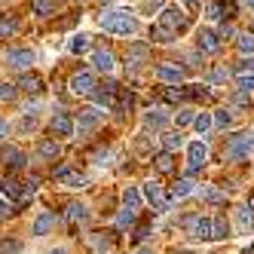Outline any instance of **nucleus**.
I'll return each instance as SVG.
<instances>
[{
  "label": "nucleus",
  "mask_w": 254,
  "mask_h": 254,
  "mask_svg": "<svg viewBox=\"0 0 254 254\" xmlns=\"http://www.w3.org/2000/svg\"><path fill=\"white\" fill-rule=\"evenodd\" d=\"M251 153H254V138L251 135H233L230 144L224 147V159H230V162H242Z\"/></svg>",
  "instance_id": "nucleus-1"
},
{
  "label": "nucleus",
  "mask_w": 254,
  "mask_h": 254,
  "mask_svg": "<svg viewBox=\"0 0 254 254\" xmlns=\"http://www.w3.org/2000/svg\"><path fill=\"white\" fill-rule=\"evenodd\" d=\"M98 25H101L104 31H111V34H132V31L138 28L129 12H104L101 19H98Z\"/></svg>",
  "instance_id": "nucleus-2"
},
{
  "label": "nucleus",
  "mask_w": 254,
  "mask_h": 254,
  "mask_svg": "<svg viewBox=\"0 0 254 254\" xmlns=\"http://www.w3.org/2000/svg\"><path fill=\"white\" fill-rule=\"evenodd\" d=\"M184 230L193 236V239H202V242H211V221L202 214H187L184 217Z\"/></svg>",
  "instance_id": "nucleus-3"
},
{
  "label": "nucleus",
  "mask_w": 254,
  "mask_h": 254,
  "mask_svg": "<svg viewBox=\"0 0 254 254\" xmlns=\"http://www.w3.org/2000/svg\"><path fill=\"white\" fill-rule=\"evenodd\" d=\"M205 156H208L205 144H202V141H193L190 147H187V178H193L199 169L205 166Z\"/></svg>",
  "instance_id": "nucleus-4"
},
{
  "label": "nucleus",
  "mask_w": 254,
  "mask_h": 254,
  "mask_svg": "<svg viewBox=\"0 0 254 254\" xmlns=\"http://www.w3.org/2000/svg\"><path fill=\"white\" fill-rule=\"evenodd\" d=\"M144 199H147L156 211H169V208H172V199L162 196V187L153 184V181H150V184H144Z\"/></svg>",
  "instance_id": "nucleus-5"
},
{
  "label": "nucleus",
  "mask_w": 254,
  "mask_h": 254,
  "mask_svg": "<svg viewBox=\"0 0 254 254\" xmlns=\"http://www.w3.org/2000/svg\"><path fill=\"white\" fill-rule=\"evenodd\" d=\"M49 129H52V135H59V138H70V135H74V120H70V114L62 111V114L52 117Z\"/></svg>",
  "instance_id": "nucleus-6"
},
{
  "label": "nucleus",
  "mask_w": 254,
  "mask_h": 254,
  "mask_svg": "<svg viewBox=\"0 0 254 254\" xmlns=\"http://www.w3.org/2000/svg\"><path fill=\"white\" fill-rule=\"evenodd\" d=\"M70 92H74V95H92L95 92V77L89 74V70L77 74L74 80H70Z\"/></svg>",
  "instance_id": "nucleus-7"
},
{
  "label": "nucleus",
  "mask_w": 254,
  "mask_h": 254,
  "mask_svg": "<svg viewBox=\"0 0 254 254\" xmlns=\"http://www.w3.org/2000/svg\"><path fill=\"white\" fill-rule=\"evenodd\" d=\"M162 28H169L172 34H175V31H181V28H187V15L181 12L178 6H172V9L162 12Z\"/></svg>",
  "instance_id": "nucleus-8"
},
{
  "label": "nucleus",
  "mask_w": 254,
  "mask_h": 254,
  "mask_svg": "<svg viewBox=\"0 0 254 254\" xmlns=\"http://www.w3.org/2000/svg\"><path fill=\"white\" fill-rule=\"evenodd\" d=\"M34 59H37V56H34V49H9L6 52V62L15 64V67H31Z\"/></svg>",
  "instance_id": "nucleus-9"
},
{
  "label": "nucleus",
  "mask_w": 254,
  "mask_h": 254,
  "mask_svg": "<svg viewBox=\"0 0 254 254\" xmlns=\"http://www.w3.org/2000/svg\"><path fill=\"white\" fill-rule=\"evenodd\" d=\"M156 80H162V83H181L184 80V70L181 67H175V64H156Z\"/></svg>",
  "instance_id": "nucleus-10"
},
{
  "label": "nucleus",
  "mask_w": 254,
  "mask_h": 254,
  "mask_svg": "<svg viewBox=\"0 0 254 254\" xmlns=\"http://www.w3.org/2000/svg\"><path fill=\"white\" fill-rule=\"evenodd\" d=\"M101 120H104V117H101L98 111H92V107H89V111H83V114H80V135H89Z\"/></svg>",
  "instance_id": "nucleus-11"
},
{
  "label": "nucleus",
  "mask_w": 254,
  "mask_h": 254,
  "mask_svg": "<svg viewBox=\"0 0 254 254\" xmlns=\"http://www.w3.org/2000/svg\"><path fill=\"white\" fill-rule=\"evenodd\" d=\"M52 227H56V214H52V211H43L40 217H37V221H34V236H46Z\"/></svg>",
  "instance_id": "nucleus-12"
},
{
  "label": "nucleus",
  "mask_w": 254,
  "mask_h": 254,
  "mask_svg": "<svg viewBox=\"0 0 254 254\" xmlns=\"http://www.w3.org/2000/svg\"><path fill=\"white\" fill-rule=\"evenodd\" d=\"M3 162H6L12 172H19V169H25V162H28V159H25V153H22V150L6 147V150H3Z\"/></svg>",
  "instance_id": "nucleus-13"
},
{
  "label": "nucleus",
  "mask_w": 254,
  "mask_h": 254,
  "mask_svg": "<svg viewBox=\"0 0 254 254\" xmlns=\"http://www.w3.org/2000/svg\"><path fill=\"white\" fill-rule=\"evenodd\" d=\"M236 221H239V230H242V233H254V211H251L248 205L236 208Z\"/></svg>",
  "instance_id": "nucleus-14"
},
{
  "label": "nucleus",
  "mask_w": 254,
  "mask_h": 254,
  "mask_svg": "<svg viewBox=\"0 0 254 254\" xmlns=\"http://www.w3.org/2000/svg\"><path fill=\"white\" fill-rule=\"evenodd\" d=\"M92 64L98 70H104V74H107V70H114V52L111 49H98L95 56H92Z\"/></svg>",
  "instance_id": "nucleus-15"
},
{
  "label": "nucleus",
  "mask_w": 254,
  "mask_h": 254,
  "mask_svg": "<svg viewBox=\"0 0 254 254\" xmlns=\"http://www.w3.org/2000/svg\"><path fill=\"white\" fill-rule=\"evenodd\" d=\"M193 187H196V184H193V178H187V175H184V178H178V181H175L172 196H175V199H184V196H190V193H193Z\"/></svg>",
  "instance_id": "nucleus-16"
},
{
  "label": "nucleus",
  "mask_w": 254,
  "mask_h": 254,
  "mask_svg": "<svg viewBox=\"0 0 254 254\" xmlns=\"http://www.w3.org/2000/svg\"><path fill=\"white\" fill-rule=\"evenodd\" d=\"M199 49L217 52V49H221V43H217V34H211V31H199Z\"/></svg>",
  "instance_id": "nucleus-17"
},
{
  "label": "nucleus",
  "mask_w": 254,
  "mask_h": 254,
  "mask_svg": "<svg viewBox=\"0 0 254 254\" xmlns=\"http://www.w3.org/2000/svg\"><path fill=\"white\" fill-rule=\"evenodd\" d=\"M227 236H230L227 221H224V217H214V221H211V242H221V239H227Z\"/></svg>",
  "instance_id": "nucleus-18"
},
{
  "label": "nucleus",
  "mask_w": 254,
  "mask_h": 254,
  "mask_svg": "<svg viewBox=\"0 0 254 254\" xmlns=\"http://www.w3.org/2000/svg\"><path fill=\"white\" fill-rule=\"evenodd\" d=\"M64 217H67L70 224H83V221H86V205L70 202V205H67V211H64Z\"/></svg>",
  "instance_id": "nucleus-19"
},
{
  "label": "nucleus",
  "mask_w": 254,
  "mask_h": 254,
  "mask_svg": "<svg viewBox=\"0 0 254 254\" xmlns=\"http://www.w3.org/2000/svg\"><path fill=\"white\" fill-rule=\"evenodd\" d=\"M144 123H147V129H162V126L169 123V117H166V114H159V111H150L147 117H144Z\"/></svg>",
  "instance_id": "nucleus-20"
},
{
  "label": "nucleus",
  "mask_w": 254,
  "mask_h": 254,
  "mask_svg": "<svg viewBox=\"0 0 254 254\" xmlns=\"http://www.w3.org/2000/svg\"><path fill=\"white\" fill-rule=\"evenodd\" d=\"M153 162H156V169H159L162 175H169V172L175 169V159H172V153H166V150H162V153H159Z\"/></svg>",
  "instance_id": "nucleus-21"
},
{
  "label": "nucleus",
  "mask_w": 254,
  "mask_h": 254,
  "mask_svg": "<svg viewBox=\"0 0 254 254\" xmlns=\"http://www.w3.org/2000/svg\"><path fill=\"white\" fill-rule=\"evenodd\" d=\"M123 202H126V208H132V211H138V205H141V193L135 190V187H129L123 193Z\"/></svg>",
  "instance_id": "nucleus-22"
},
{
  "label": "nucleus",
  "mask_w": 254,
  "mask_h": 254,
  "mask_svg": "<svg viewBox=\"0 0 254 254\" xmlns=\"http://www.w3.org/2000/svg\"><path fill=\"white\" fill-rule=\"evenodd\" d=\"M0 193H6V196H19V199L25 196V190L15 184V181H9V178H6V181H0Z\"/></svg>",
  "instance_id": "nucleus-23"
},
{
  "label": "nucleus",
  "mask_w": 254,
  "mask_h": 254,
  "mask_svg": "<svg viewBox=\"0 0 254 254\" xmlns=\"http://www.w3.org/2000/svg\"><path fill=\"white\" fill-rule=\"evenodd\" d=\"M150 37H153L156 43H169V40L175 37V34H172L169 28H162V25H156V28H150Z\"/></svg>",
  "instance_id": "nucleus-24"
},
{
  "label": "nucleus",
  "mask_w": 254,
  "mask_h": 254,
  "mask_svg": "<svg viewBox=\"0 0 254 254\" xmlns=\"http://www.w3.org/2000/svg\"><path fill=\"white\" fill-rule=\"evenodd\" d=\"M37 150H40V156H46V159H56V156H59V144H56V141H40Z\"/></svg>",
  "instance_id": "nucleus-25"
},
{
  "label": "nucleus",
  "mask_w": 254,
  "mask_h": 254,
  "mask_svg": "<svg viewBox=\"0 0 254 254\" xmlns=\"http://www.w3.org/2000/svg\"><path fill=\"white\" fill-rule=\"evenodd\" d=\"M89 245H92L95 251H104V248H111V239H107L104 233H92L89 236Z\"/></svg>",
  "instance_id": "nucleus-26"
},
{
  "label": "nucleus",
  "mask_w": 254,
  "mask_h": 254,
  "mask_svg": "<svg viewBox=\"0 0 254 254\" xmlns=\"http://www.w3.org/2000/svg\"><path fill=\"white\" fill-rule=\"evenodd\" d=\"M19 86L25 89V92H40V80L34 77V74H25V77L19 80Z\"/></svg>",
  "instance_id": "nucleus-27"
},
{
  "label": "nucleus",
  "mask_w": 254,
  "mask_h": 254,
  "mask_svg": "<svg viewBox=\"0 0 254 254\" xmlns=\"http://www.w3.org/2000/svg\"><path fill=\"white\" fill-rule=\"evenodd\" d=\"M135 217H138V211H132V208H123V214H120V230H126V227H132L135 224Z\"/></svg>",
  "instance_id": "nucleus-28"
},
{
  "label": "nucleus",
  "mask_w": 254,
  "mask_h": 254,
  "mask_svg": "<svg viewBox=\"0 0 254 254\" xmlns=\"http://www.w3.org/2000/svg\"><path fill=\"white\" fill-rule=\"evenodd\" d=\"M202 196L208 199V202H227V193H224V190H214V187H205Z\"/></svg>",
  "instance_id": "nucleus-29"
},
{
  "label": "nucleus",
  "mask_w": 254,
  "mask_h": 254,
  "mask_svg": "<svg viewBox=\"0 0 254 254\" xmlns=\"http://www.w3.org/2000/svg\"><path fill=\"white\" fill-rule=\"evenodd\" d=\"M144 56H147V46H144V43H138V46H132V52H129V64L135 67Z\"/></svg>",
  "instance_id": "nucleus-30"
},
{
  "label": "nucleus",
  "mask_w": 254,
  "mask_h": 254,
  "mask_svg": "<svg viewBox=\"0 0 254 254\" xmlns=\"http://www.w3.org/2000/svg\"><path fill=\"white\" fill-rule=\"evenodd\" d=\"M162 147H166V153H175L178 147H181V135H166V138H162Z\"/></svg>",
  "instance_id": "nucleus-31"
},
{
  "label": "nucleus",
  "mask_w": 254,
  "mask_h": 254,
  "mask_svg": "<svg viewBox=\"0 0 254 254\" xmlns=\"http://www.w3.org/2000/svg\"><path fill=\"white\" fill-rule=\"evenodd\" d=\"M52 178H56V181H64V184H67V181L74 178V169H70V166H59V169H52Z\"/></svg>",
  "instance_id": "nucleus-32"
},
{
  "label": "nucleus",
  "mask_w": 254,
  "mask_h": 254,
  "mask_svg": "<svg viewBox=\"0 0 254 254\" xmlns=\"http://www.w3.org/2000/svg\"><path fill=\"white\" fill-rule=\"evenodd\" d=\"M15 28H19V22H15V19H0V37L15 34Z\"/></svg>",
  "instance_id": "nucleus-33"
},
{
  "label": "nucleus",
  "mask_w": 254,
  "mask_h": 254,
  "mask_svg": "<svg viewBox=\"0 0 254 254\" xmlns=\"http://www.w3.org/2000/svg\"><path fill=\"white\" fill-rule=\"evenodd\" d=\"M86 46H89V37H86V34H80V37L70 40V52H83Z\"/></svg>",
  "instance_id": "nucleus-34"
},
{
  "label": "nucleus",
  "mask_w": 254,
  "mask_h": 254,
  "mask_svg": "<svg viewBox=\"0 0 254 254\" xmlns=\"http://www.w3.org/2000/svg\"><path fill=\"white\" fill-rule=\"evenodd\" d=\"M211 123H214V117H208V114H202V117H196V123H193V126H196V129H199V132H205V129H211Z\"/></svg>",
  "instance_id": "nucleus-35"
},
{
  "label": "nucleus",
  "mask_w": 254,
  "mask_h": 254,
  "mask_svg": "<svg viewBox=\"0 0 254 254\" xmlns=\"http://www.w3.org/2000/svg\"><path fill=\"white\" fill-rule=\"evenodd\" d=\"M147 236H150V227L147 224H141L135 233H132V242H144V239H147Z\"/></svg>",
  "instance_id": "nucleus-36"
},
{
  "label": "nucleus",
  "mask_w": 254,
  "mask_h": 254,
  "mask_svg": "<svg viewBox=\"0 0 254 254\" xmlns=\"http://www.w3.org/2000/svg\"><path fill=\"white\" fill-rule=\"evenodd\" d=\"M34 12L49 15V12H52V3H49V0H34Z\"/></svg>",
  "instance_id": "nucleus-37"
},
{
  "label": "nucleus",
  "mask_w": 254,
  "mask_h": 254,
  "mask_svg": "<svg viewBox=\"0 0 254 254\" xmlns=\"http://www.w3.org/2000/svg\"><path fill=\"white\" fill-rule=\"evenodd\" d=\"M239 49H242V52H254V34H245V37H239Z\"/></svg>",
  "instance_id": "nucleus-38"
},
{
  "label": "nucleus",
  "mask_w": 254,
  "mask_h": 254,
  "mask_svg": "<svg viewBox=\"0 0 254 254\" xmlns=\"http://www.w3.org/2000/svg\"><path fill=\"white\" fill-rule=\"evenodd\" d=\"M187 92H184V89H166V92H162V98H166V101H178V98H184Z\"/></svg>",
  "instance_id": "nucleus-39"
},
{
  "label": "nucleus",
  "mask_w": 254,
  "mask_h": 254,
  "mask_svg": "<svg viewBox=\"0 0 254 254\" xmlns=\"http://www.w3.org/2000/svg\"><path fill=\"white\" fill-rule=\"evenodd\" d=\"M9 98H15V89L9 83H0V101H9Z\"/></svg>",
  "instance_id": "nucleus-40"
},
{
  "label": "nucleus",
  "mask_w": 254,
  "mask_h": 254,
  "mask_svg": "<svg viewBox=\"0 0 254 254\" xmlns=\"http://www.w3.org/2000/svg\"><path fill=\"white\" fill-rule=\"evenodd\" d=\"M214 123H217V126H230V123H233V114H230V111H217V114H214Z\"/></svg>",
  "instance_id": "nucleus-41"
},
{
  "label": "nucleus",
  "mask_w": 254,
  "mask_h": 254,
  "mask_svg": "<svg viewBox=\"0 0 254 254\" xmlns=\"http://www.w3.org/2000/svg\"><path fill=\"white\" fill-rule=\"evenodd\" d=\"M187 98H208V92H205L202 86H190L187 89Z\"/></svg>",
  "instance_id": "nucleus-42"
},
{
  "label": "nucleus",
  "mask_w": 254,
  "mask_h": 254,
  "mask_svg": "<svg viewBox=\"0 0 254 254\" xmlns=\"http://www.w3.org/2000/svg\"><path fill=\"white\" fill-rule=\"evenodd\" d=\"M19 248H22L19 242H0V254H15Z\"/></svg>",
  "instance_id": "nucleus-43"
},
{
  "label": "nucleus",
  "mask_w": 254,
  "mask_h": 254,
  "mask_svg": "<svg viewBox=\"0 0 254 254\" xmlns=\"http://www.w3.org/2000/svg\"><path fill=\"white\" fill-rule=\"evenodd\" d=\"M239 89H242V92H251V89H254V74L251 77H239Z\"/></svg>",
  "instance_id": "nucleus-44"
},
{
  "label": "nucleus",
  "mask_w": 254,
  "mask_h": 254,
  "mask_svg": "<svg viewBox=\"0 0 254 254\" xmlns=\"http://www.w3.org/2000/svg\"><path fill=\"white\" fill-rule=\"evenodd\" d=\"M236 70H239V74H248V70H251V74H254V59H245L242 64H236Z\"/></svg>",
  "instance_id": "nucleus-45"
},
{
  "label": "nucleus",
  "mask_w": 254,
  "mask_h": 254,
  "mask_svg": "<svg viewBox=\"0 0 254 254\" xmlns=\"http://www.w3.org/2000/svg\"><path fill=\"white\" fill-rule=\"evenodd\" d=\"M187 123H196L193 114H190V111H181V114H178V126H187Z\"/></svg>",
  "instance_id": "nucleus-46"
},
{
  "label": "nucleus",
  "mask_w": 254,
  "mask_h": 254,
  "mask_svg": "<svg viewBox=\"0 0 254 254\" xmlns=\"http://www.w3.org/2000/svg\"><path fill=\"white\" fill-rule=\"evenodd\" d=\"M208 19H221V6H217V3L208 6Z\"/></svg>",
  "instance_id": "nucleus-47"
},
{
  "label": "nucleus",
  "mask_w": 254,
  "mask_h": 254,
  "mask_svg": "<svg viewBox=\"0 0 254 254\" xmlns=\"http://www.w3.org/2000/svg\"><path fill=\"white\" fill-rule=\"evenodd\" d=\"M233 34H236L233 25H221V34H217V37H233Z\"/></svg>",
  "instance_id": "nucleus-48"
},
{
  "label": "nucleus",
  "mask_w": 254,
  "mask_h": 254,
  "mask_svg": "<svg viewBox=\"0 0 254 254\" xmlns=\"http://www.w3.org/2000/svg\"><path fill=\"white\" fill-rule=\"evenodd\" d=\"M6 135H9V123L0 120V138H6Z\"/></svg>",
  "instance_id": "nucleus-49"
},
{
  "label": "nucleus",
  "mask_w": 254,
  "mask_h": 254,
  "mask_svg": "<svg viewBox=\"0 0 254 254\" xmlns=\"http://www.w3.org/2000/svg\"><path fill=\"white\" fill-rule=\"evenodd\" d=\"M144 6H147V9H159L162 0H144Z\"/></svg>",
  "instance_id": "nucleus-50"
},
{
  "label": "nucleus",
  "mask_w": 254,
  "mask_h": 254,
  "mask_svg": "<svg viewBox=\"0 0 254 254\" xmlns=\"http://www.w3.org/2000/svg\"><path fill=\"white\" fill-rule=\"evenodd\" d=\"M49 254H67V251L64 248H56V251H49Z\"/></svg>",
  "instance_id": "nucleus-51"
},
{
  "label": "nucleus",
  "mask_w": 254,
  "mask_h": 254,
  "mask_svg": "<svg viewBox=\"0 0 254 254\" xmlns=\"http://www.w3.org/2000/svg\"><path fill=\"white\" fill-rule=\"evenodd\" d=\"M135 254H153V251H147V248H141V251H135Z\"/></svg>",
  "instance_id": "nucleus-52"
},
{
  "label": "nucleus",
  "mask_w": 254,
  "mask_h": 254,
  "mask_svg": "<svg viewBox=\"0 0 254 254\" xmlns=\"http://www.w3.org/2000/svg\"><path fill=\"white\" fill-rule=\"evenodd\" d=\"M184 3H187V6H196V0H184Z\"/></svg>",
  "instance_id": "nucleus-53"
},
{
  "label": "nucleus",
  "mask_w": 254,
  "mask_h": 254,
  "mask_svg": "<svg viewBox=\"0 0 254 254\" xmlns=\"http://www.w3.org/2000/svg\"><path fill=\"white\" fill-rule=\"evenodd\" d=\"M175 254H190V251H175Z\"/></svg>",
  "instance_id": "nucleus-54"
},
{
  "label": "nucleus",
  "mask_w": 254,
  "mask_h": 254,
  "mask_svg": "<svg viewBox=\"0 0 254 254\" xmlns=\"http://www.w3.org/2000/svg\"><path fill=\"white\" fill-rule=\"evenodd\" d=\"M248 254H254V245H251V248H248Z\"/></svg>",
  "instance_id": "nucleus-55"
},
{
  "label": "nucleus",
  "mask_w": 254,
  "mask_h": 254,
  "mask_svg": "<svg viewBox=\"0 0 254 254\" xmlns=\"http://www.w3.org/2000/svg\"><path fill=\"white\" fill-rule=\"evenodd\" d=\"M248 3H251V6H254V0H248Z\"/></svg>",
  "instance_id": "nucleus-56"
},
{
  "label": "nucleus",
  "mask_w": 254,
  "mask_h": 254,
  "mask_svg": "<svg viewBox=\"0 0 254 254\" xmlns=\"http://www.w3.org/2000/svg\"><path fill=\"white\" fill-rule=\"evenodd\" d=\"M104 3H111V0H104Z\"/></svg>",
  "instance_id": "nucleus-57"
}]
</instances>
